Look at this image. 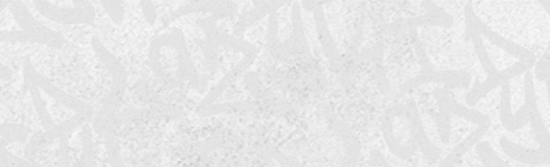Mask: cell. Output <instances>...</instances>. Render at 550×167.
I'll return each mask as SVG.
<instances>
[{"mask_svg":"<svg viewBox=\"0 0 550 167\" xmlns=\"http://www.w3.org/2000/svg\"><path fill=\"white\" fill-rule=\"evenodd\" d=\"M500 146L506 156L522 164H549V150L542 149L541 147L537 149H529L518 144L513 143L508 140V136H502L500 138Z\"/></svg>","mask_w":550,"mask_h":167,"instance_id":"obj_1","label":"cell"},{"mask_svg":"<svg viewBox=\"0 0 550 167\" xmlns=\"http://www.w3.org/2000/svg\"><path fill=\"white\" fill-rule=\"evenodd\" d=\"M535 76H537V80L548 84V78H549V51L548 49L542 61L535 65Z\"/></svg>","mask_w":550,"mask_h":167,"instance_id":"obj_2","label":"cell"}]
</instances>
